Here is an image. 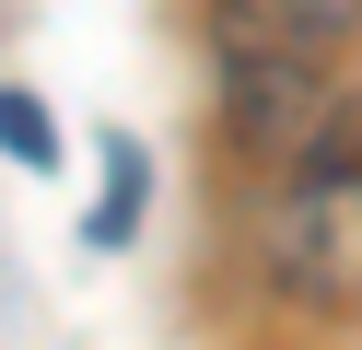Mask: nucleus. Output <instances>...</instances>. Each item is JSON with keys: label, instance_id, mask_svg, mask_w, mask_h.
Returning a JSON list of instances; mask_svg holds the SVG:
<instances>
[{"label": "nucleus", "instance_id": "obj_1", "mask_svg": "<svg viewBox=\"0 0 362 350\" xmlns=\"http://www.w3.org/2000/svg\"><path fill=\"white\" fill-rule=\"evenodd\" d=\"M257 269L304 315H362V93L315 105V129L292 140L281 199L257 222Z\"/></svg>", "mask_w": 362, "mask_h": 350}, {"label": "nucleus", "instance_id": "obj_2", "mask_svg": "<svg viewBox=\"0 0 362 350\" xmlns=\"http://www.w3.org/2000/svg\"><path fill=\"white\" fill-rule=\"evenodd\" d=\"M234 12V35H257V47H339L362 23V0H222Z\"/></svg>", "mask_w": 362, "mask_h": 350}, {"label": "nucleus", "instance_id": "obj_3", "mask_svg": "<svg viewBox=\"0 0 362 350\" xmlns=\"http://www.w3.org/2000/svg\"><path fill=\"white\" fill-rule=\"evenodd\" d=\"M141 199H152V163H141V140H105V199H94V245H129Z\"/></svg>", "mask_w": 362, "mask_h": 350}, {"label": "nucleus", "instance_id": "obj_4", "mask_svg": "<svg viewBox=\"0 0 362 350\" xmlns=\"http://www.w3.org/2000/svg\"><path fill=\"white\" fill-rule=\"evenodd\" d=\"M0 152H12V163H35V175L59 163V129H47V105H35V93H12V82H0Z\"/></svg>", "mask_w": 362, "mask_h": 350}]
</instances>
